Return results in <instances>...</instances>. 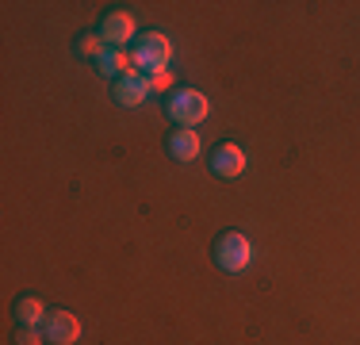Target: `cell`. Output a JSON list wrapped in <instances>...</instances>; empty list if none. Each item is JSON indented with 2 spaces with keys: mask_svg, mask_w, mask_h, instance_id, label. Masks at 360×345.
<instances>
[{
  "mask_svg": "<svg viewBox=\"0 0 360 345\" xmlns=\"http://www.w3.org/2000/svg\"><path fill=\"white\" fill-rule=\"evenodd\" d=\"M207 161H211V172L222 180H234L245 172V153H242V146H234V142H219Z\"/></svg>",
  "mask_w": 360,
  "mask_h": 345,
  "instance_id": "7",
  "label": "cell"
},
{
  "mask_svg": "<svg viewBox=\"0 0 360 345\" xmlns=\"http://www.w3.org/2000/svg\"><path fill=\"white\" fill-rule=\"evenodd\" d=\"M169 58H173V46H169V39L161 31H146L142 39L134 42V50H131V62L139 69H146V77L165 73Z\"/></svg>",
  "mask_w": 360,
  "mask_h": 345,
  "instance_id": "2",
  "label": "cell"
},
{
  "mask_svg": "<svg viewBox=\"0 0 360 345\" xmlns=\"http://www.w3.org/2000/svg\"><path fill=\"white\" fill-rule=\"evenodd\" d=\"M42 338L50 345H73L81 338V318L73 315V310L58 307V310H46V318H42Z\"/></svg>",
  "mask_w": 360,
  "mask_h": 345,
  "instance_id": "4",
  "label": "cell"
},
{
  "mask_svg": "<svg viewBox=\"0 0 360 345\" xmlns=\"http://www.w3.org/2000/svg\"><path fill=\"white\" fill-rule=\"evenodd\" d=\"M42 341V330H35V326H20L15 330V345H39Z\"/></svg>",
  "mask_w": 360,
  "mask_h": 345,
  "instance_id": "12",
  "label": "cell"
},
{
  "mask_svg": "<svg viewBox=\"0 0 360 345\" xmlns=\"http://www.w3.org/2000/svg\"><path fill=\"white\" fill-rule=\"evenodd\" d=\"M42 318H46L42 299H35V296H20V299H15V322H20V326H39Z\"/></svg>",
  "mask_w": 360,
  "mask_h": 345,
  "instance_id": "10",
  "label": "cell"
},
{
  "mask_svg": "<svg viewBox=\"0 0 360 345\" xmlns=\"http://www.w3.org/2000/svg\"><path fill=\"white\" fill-rule=\"evenodd\" d=\"M96 69H100L104 77H111V81H119L123 73H131V69H127V54H123V50H115V46H104V50H100Z\"/></svg>",
  "mask_w": 360,
  "mask_h": 345,
  "instance_id": "9",
  "label": "cell"
},
{
  "mask_svg": "<svg viewBox=\"0 0 360 345\" xmlns=\"http://www.w3.org/2000/svg\"><path fill=\"white\" fill-rule=\"evenodd\" d=\"M165 111H169V119H173V123L195 127V123H203V119H207L211 104H207V96H203L200 89H176V92H169Z\"/></svg>",
  "mask_w": 360,
  "mask_h": 345,
  "instance_id": "3",
  "label": "cell"
},
{
  "mask_svg": "<svg viewBox=\"0 0 360 345\" xmlns=\"http://www.w3.org/2000/svg\"><path fill=\"white\" fill-rule=\"evenodd\" d=\"M127 39H134V20H131V12H119V8H111V12L100 15V42H104V46L123 50Z\"/></svg>",
  "mask_w": 360,
  "mask_h": 345,
  "instance_id": "5",
  "label": "cell"
},
{
  "mask_svg": "<svg viewBox=\"0 0 360 345\" xmlns=\"http://www.w3.org/2000/svg\"><path fill=\"white\" fill-rule=\"evenodd\" d=\"M73 50H77L81 58H92V62H96L100 50H104V42H100V34H81V39L73 42Z\"/></svg>",
  "mask_w": 360,
  "mask_h": 345,
  "instance_id": "11",
  "label": "cell"
},
{
  "mask_svg": "<svg viewBox=\"0 0 360 345\" xmlns=\"http://www.w3.org/2000/svg\"><path fill=\"white\" fill-rule=\"evenodd\" d=\"M211 257H215V265L222 272H245L250 261H253V246H250V238H245L242 230H226V234L215 238Z\"/></svg>",
  "mask_w": 360,
  "mask_h": 345,
  "instance_id": "1",
  "label": "cell"
},
{
  "mask_svg": "<svg viewBox=\"0 0 360 345\" xmlns=\"http://www.w3.org/2000/svg\"><path fill=\"white\" fill-rule=\"evenodd\" d=\"M150 84H153V92H165V89H169V84H173V73H169V69H165V73H158V77H150Z\"/></svg>",
  "mask_w": 360,
  "mask_h": 345,
  "instance_id": "13",
  "label": "cell"
},
{
  "mask_svg": "<svg viewBox=\"0 0 360 345\" xmlns=\"http://www.w3.org/2000/svg\"><path fill=\"white\" fill-rule=\"evenodd\" d=\"M150 92H153L150 77H146V73H134V69H131V73H123L115 84H111V100H119L123 108H139V104L150 96Z\"/></svg>",
  "mask_w": 360,
  "mask_h": 345,
  "instance_id": "6",
  "label": "cell"
},
{
  "mask_svg": "<svg viewBox=\"0 0 360 345\" xmlns=\"http://www.w3.org/2000/svg\"><path fill=\"white\" fill-rule=\"evenodd\" d=\"M165 150L173 161H192L195 153H200V134L192 131V127H180V131H169L165 138Z\"/></svg>",
  "mask_w": 360,
  "mask_h": 345,
  "instance_id": "8",
  "label": "cell"
}]
</instances>
